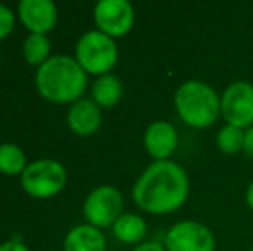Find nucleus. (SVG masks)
<instances>
[{
  "label": "nucleus",
  "instance_id": "a211bd4d",
  "mask_svg": "<svg viewBox=\"0 0 253 251\" xmlns=\"http://www.w3.org/2000/svg\"><path fill=\"white\" fill-rule=\"evenodd\" d=\"M215 143L219 151H222L224 155H236L238 151H243L245 131L240 127L224 124L217 133Z\"/></svg>",
  "mask_w": 253,
  "mask_h": 251
},
{
  "label": "nucleus",
  "instance_id": "f03ea898",
  "mask_svg": "<svg viewBox=\"0 0 253 251\" xmlns=\"http://www.w3.org/2000/svg\"><path fill=\"white\" fill-rule=\"evenodd\" d=\"M37 90L45 100L53 104H69L81 100L86 88V72L69 55H52L43 66L38 67Z\"/></svg>",
  "mask_w": 253,
  "mask_h": 251
},
{
  "label": "nucleus",
  "instance_id": "aec40b11",
  "mask_svg": "<svg viewBox=\"0 0 253 251\" xmlns=\"http://www.w3.org/2000/svg\"><path fill=\"white\" fill-rule=\"evenodd\" d=\"M0 251H30L24 243L21 241H14V239H10V241L3 243V245H0Z\"/></svg>",
  "mask_w": 253,
  "mask_h": 251
},
{
  "label": "nucleus",
  "instance_id": "9b49d317",
  "mask_svg": "<svg viewBox=\"0 0 253 251\" xmlns=\"http://www.w3.org/2000/svg\"><path fill=\"white\" fill-rule=\"evenodd\" d=\"M145 150L155 162L169 160L177 148V131L167 121H155L147 127L143 136Z\"/></svg>",
  "mask_w": 253,
  "mask_h": 251
},
{
  "label": "nucleus",
  "instance_id": "ddd939ff",
  "mask_svg": "<svg viewBox=\"0 0 253 251\" xmlns=\"http://www.w3.org/2000/svg\"><path fill=\"white\" fill-rule=\"evenodd\" d=\"M105 236L90 224L76 225L64 239V251H105Z\"/></svg>",
  "mask_w": 253,
  "mask_h": 251
},
{
  "label": "nucleus",
  "instance_id": "f3484780",
  "mask_svg": "<svg viewBox=\"0 0 253 251\" xmlns=\"http://www.w3.org/2000/svg\"><path fill=\"white\" fill-rule=\"evenodd\" d=\"M23 54L26 62L31 66H43L50 59V41H48L47 35L30 33V36L24 40Z\"/></svg>",
  "mask_w": 253,
  "mask_h": 251
},
{
  "label": "nucleus",
  "instance_id": "6e6552de",
  "mask_svg": "<svg viewBox=\"0 0 253 251\" xmlns=\"http://www.w3.org/2000/svg\"><path fill=\"white\" fill-rule=\"evenodd\" d=\"M164 246L167 251H215V238L202 222L183 220L167 231Z\"/></svg>",
  "mask_w": 253,
  "mask_h": 251
},
{
  "label": "nucleus",
  "instance_id": "7ed1b4c3",
  "mask_svg": "<svg viewBox=\"0 0 253 251\" xmlns=\"http://www.w3.org/2000/svg\"><path fill=\"white\" fill-rule=\"evenodd\" d=\"M174 107L179 119L193 129H207L220 115V95L210 84L190 79L174 93Z\"/></svg>",
  "mask_w": 253,
  "mask_h": 251
},
{
  "label": "nucleus",
  "instance_id": "423d86ee",
  "mask_svg": "<svg viewBox=\"0 0 253 251\" xmlns=\"http://www.w3.org/2000/svg\"><path fill=\"white\" fill-rule=\"evenodd\" d=\"M220 115L226 124L247 131L253 126V84L234 81L220 95Z\"/></svg>",
  "mask_w": 253,
  "mask_h": 251
},
{
  "label": "nucleus",
  "instance_id": "4468645a",
  "mask_svg": "<svg viewBox=\"0 0 253 251\" xmlns=\"http://www.w3.org/2000/svg\"><path fill=\"white\" fill-rule=\"evenodd\" d=\"M147 222L136 214H123L112 225V232L121 243L126 245H140L147 236Z\"/></svg>",
  "mask_w": 253,
  "mask_h": 251
},
{
  "label": "nucleus",
  "instance_id": "5701e85b",
  "mask_svg": "<svg viewBox=\"0 0 253 251\" xmlns=\"http://www.w3.org/2000/svg\"><path fill=\"white\" fill-rule=\"evenodd\" d=\"M247 205H248V208L253 212V179H252V182L248 184V188H247Z\"/></svg>",
  "mask_w": 253,
  "mask_h": 251
},
{
  "label": "nucleus",
  "instance_id": "f257e3e1",
  "mask_svg": "<svg viewBox=\"0 0 253 251\" xmlns=\"http://www.w3.org/2000/svg\"><path fill=\"white\" fill-rule=\"evenodd\" d=\"M190 193V179L179 164L160 160L148 165L133 186L138 208L152 215H167L179 210Z\"/></svg>",
  "mask_w": 253,
  "mask_h": 251
},
{
  "label": "nucleus",
  "instance_id": "1a4fd4ad",
  "mask_svg": "<svg viewBox=\"0 0 253 251\" xmlns=\"http://www.w3.org/2000/svg\"><path fill=\"white\" fill-rule=\"evenodd\" d=\"M93 19L107 36H124L134 24V9L127 0H100L95 3Z\"/></svg>",
  "mask_w": 253,
  "mask_h": 251
},
{
  "label": "nucleus",
  "instance_id": "4be33fe9",
  "mask_svg": "<svg viewBox=\"0 0 253 251\" xmlns=\"http://www.w3.org/2000/svg\"><path fill=\"white\" fill-rule=\"evenodd\" d=\"M133 251H167L166 246L160 245L155 241H148V243H140L136 248H133Z\"/></svg>",
  "mask_w": 253,
  "mask_h": 251
},
{
  "label": "nucleus",
  "instance_id": "b1692460",
  "mask_svg": "<svg viewBox=\"0 0 253 251\" xmlns=\"http://www.w3.org/2000/svg\"><path fill=\"white\" fill-rule=\"evenodd\" d=\"M252 251H253V248H252Z\"/></svg>",
  "mask_w": 253,
  "mask_h": 251
},
{
  "label": "nucleus",
  "instance_id": "39448f33",
  "mask_svg": "<svg viewBox=\"0 0 253 251\" xmlns=\"http://www.w3.org/2000/svg\"><path fill=\"white\" fill-rule=\"evenodd\" d=\"M67 172L64 165L52 158H42L28 164L21 174V186L30 196L45 200L52 198L64 189Z\"/></svg>",
  "mask_w": 253,
  "mask_h": 251
},
{
  "label": "nucleus",
  "instance_id": "20e7f679",
  "mask_svg": "<svg viewBox=\"0 0 253 251\" xmlns=\"http://www.w3.org/2000/svg\"><path fill=\"white\" fill-rule=\"evenodd\" d=\"M76 61L84 72L97 74L98 77L103 74H109V71L117 62V45L114 38L107 36L105 33L98 30L88 31L78 40L76 48Z\"/></svg>",
  "mask_w": 253,
  "mask_h": 251
},
{
  "label": "nucleus",
  "instance_id": "dca6fc26",
  "mask_svg": "<svg viewBox=\"0 0 253 251\" xmlns=\"http://www.w3.org/2000/svg\"><path fill=\"white\" fill-rule=\"evenodd\" d=\"M26 167V155L17 144H0V172H3L7 176H17L23 174Z\"/></svg>",
  "mask_w": 253,
  "mask_h": 251
},
{
  "label": "nucleus",
  "instance_id": "0eeeda50",
  "mask_svg": "<svg viewBox=\"0 0 253 251\" xmlns=\"http://www.w3.org/2000/svg\"><path fill=\"white\" fill-rule=\"evenodd\" d=\"M83 212L93 227H112L123 215V196L112 186H98L86 196Z\"/></svg>",
  "mask_w": 253,
  "mask_h": 251
},
{
  "label": "nucleus",
  "instance_id": "2eb2a0df",
  "mask_svg": "<svg viewBox=\"0 0 253 251\" xmlns=\"http://www.w3.org/2000/svg\"><path fill=\"white\" fill-rule=\"evenodd\" d=\"M93 102L98 107H114L123 97V84L114 74H103L93 83Z\"/></svg>",
  "mask_w": 253,
  "mask_h": 251
},
{
  "label": "nucleus",
  "instance_id": "6ab92c4d",
  "mask_svg": "<svg viewBox=\"0 0 253 251\" xmlns=\"http://www.w3.org/2000/svg\"><path fill=\"white\" fill-rule=\"evenodd\" d=\"M14 23H16L14 12L7 5L0 3V41L10 35V31L14 30Z\"/></svg>",
  "mask_w": 253,
  "mask_h": 251
},
{
  "label": "nucleus",
  "instance_id": "f8f14e48",
  "mask_svg": "<svg viewBox=\"0 0 253 251\" xmlns=\"http://www.w3.org/2000/svg\"><path fill=\"white\" fill-rule=\"evenodd\" d=\"M67 124L78 136H90V134L97 133L102 124L100 107L88 98L74 102L73 107L67 112Z\"/></svg>",
  "mask_w": 253,
  "mask_h": 251
},
{
  "label": "nucleus",
  "instance_id": "9d476101",
  "mask_svg": "<svg viewBox=\"0 0 253 251\" xmlns=\"http://www.w3.org/2000/svg\"><path fill=\"white\" fill-rule=\"evenodd\" d=\"M17 16L30 33L47 35L57 23V7L50 0H21Z\"/></svg>",
  "mask_w": 253,
  "mask_h": 251
},
{
  "label": "nucleus",
  "instance_id": "412c9836",
  "mask_svg": "<svg viewBox=\"0 0 253 251\" xmlns=\"http://www.w3.org/2000/svg\"><path fill=\"white\" fill-rule=\"evenodd\" d=\"M243 151L248 157L253 158V126L248 127L245 131V143H243Z\"/></svg>",
  "mask_w": 253,
  "mask_h": 251
}]
</instances>
